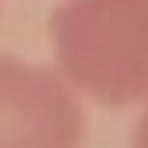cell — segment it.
<instances>
[{
  "label": "cell",
  "mask_w": 148,
  "mask_h": 148,
  "mask_svg": "<svg viewBox=\"0 0 148 148\" xmlns=\"http://www.w3.org/2000/svg\"><path fill=\"white\" fill-rule=\"evenodd\" d=\"M57 71L92 102H148V0H60L49 14Z\"/></svg>",
  "instance_id": "obj_1"
},
{
  "label": "cell",
  "mask_w": 148,
  "mask_h": 148,
  "mask_svg": "<svg viewBox=\"0 0 148 148\" xmlns=\"http://www.w3.org/2000/svg\"><path fill=\"white\" fill-rule=\"evenodd\" d=\"M88 116L57 67L0 57V148H81Z\"/></svg>",
  "instance_id": "obj_2"
},
{
  "label": "cell",
  "mask_w": 148,
  "mask_h": 148,
  "mask_svg": "<svg viewBox=\"0 0 148 148\" xmlns=\"http://www.w3.org/2000/svg\"><path fill=\"white\" fill-rule=\"evenodd\" d=\"M131 148H148V102H145V113L134 127V138H131Z\"/></svg>",
  "instance_id": "obj_3"
},
{
  "label": "cell",
  "mask_w": 148,
  "mask_h": 148,
  "mask_svg": "<svg viewBox=\"0 0 148 148\" xmlns=\"http://www.w3.org/2000/svg\"><path fill=\"white\" fill-rule=\"evenodd\" d=\"M0 14H4V0H0Z\"/></svg>",
  "instance_id": "obj_4"
}]
</instances>
